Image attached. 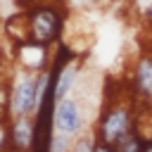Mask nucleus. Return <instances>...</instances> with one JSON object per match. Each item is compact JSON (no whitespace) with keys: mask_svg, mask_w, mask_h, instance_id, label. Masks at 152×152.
I'll return each mask as SVG.
<instances>
[{"mask_svg":"<svg viewBox=\"0 0 152 152\" xmlns=\"http://www.w3.org/2000/svg\"><path fill=\"white\" fill-rule=\"evenodd\" d=\"M52 121H55V131L66 133L71 138H78L86 131V114L81 109V102L76 97H69V95L55 104Z\"/></svg>","mask_w":152,"mask_h":152,"instance_id":"obj_5","label":"nucleus"},{"mask_svg":"<svg viewBox=\"0 0 152 152\" xmlns=\"http://www.w3.org/2000/svg\"><path fill=\"white\" fill-rule=\"evenodd\" d=\"M95 145V135H78L71 145V152H93Z\"/></svg>","mask_w":152,"mask_h":152,"instance_id":"obj_11","label":"nucleus"},{"mask_svg":"<svg viewBox=\"0 0 152 152\" xmlns=\"http://www.w3.org/2000/svg\"><path fill=\"white\" fill-rule=\"evenodd\" d=\"M10 147V119H0V152H7Z\"/></svg>","mask_w":152,"mask_h":152,"instance_id":"obj_12","label":"nucleus"},{"mask_svg":"<svg viewBox=\"0 0 152 152\" xmlns=\"http://www.w3.org/2000/svg\"><path fill=\"white\" fill-rule=\"evenodd\" d=\"M142 21H147V24H152V2L142 10Z\"/></svg>","mask_w":152,"mask_h":152,"instance_id":"obj_14","label":"nucleus"},{"mask_svg":"<svg viewBox=\"0 0 152 152\" xmlns=\"http://www.w3.org/2000/svg\"><path fill=\"white\" fill-rule=\"evenodd\" d=\"M133 93L142 102H152V55H142L133 69Z\"/></svg>","mask_w":152,"mask_h":152,"instance_id":"obj_7","label":"nucleus"},{"mask_svg":"<svg viewBox=\"0 0 152 152\" xmlns=\"http://www.w3.org/2000/svg\"><path fill=\"white\" fill-rule=\"evenodd\" d=\"M135 128V104L128 102H109L97 119L95 138L109 145H116L124 135Z\"/></svg>","mask_w":152,"mask_h":152,"instance_id":"obj_2","label":"nucleus"},{"mask_svg":"<svg viewBox=\"0 0 152 152\" xmlns=\"http://www.w3.org/2000/svg\"><path fill=\"white\" fill-rule=\"evenodd\" d=\"M74 140H76V138H71V135H66V133L55 131V133H52V140H50V152H71Z\"/></svg>","mask_w":152,"mask_h":152,"instance_id":"obj_10","label":"nucleus"},{"mask_svg":"<svg viewBox=\"0 0 152 152\" xmlns=\"http://www.w3.org/2000/svg\"><path fill=\"white\" fill-rule=\"evenodd\" d=\"M36 138V119L33 116H12L10 119V142L14 150L31 152Z\"/></svg>","mask_w":152,"mask_h":152,"instance_id":"obj_6","label":"nucleus"},{"mask_svg":"<svg viewBox=\"0 0 152 152\" xmlns=\"http://www.w3.org/2000/svg\"><path fill=\"white\" fill-rule=\"evenodd\" d=\"M26 14H28V38L50 48H55L64 38V28L69 21L64 2H57V0L40 2L26 10Z\"/></svg>","mask_w":152,"mask_h":152,"instance_id":"obj_1","label":"nucleus"},{"mask_svg":"<svg viewBox=\"0 0 152 152\" xmlns=\"http://www.w3.org/2000/svg\"><path fill=\"white\" fill-rule=\"evenodd\" d=\"M36 81L38 74L19 71L12 81V116H36L38 112V97H36Z\"/></svg>","mask_w":152,"mask_h":152,"instance_id":"obj_3","label":"nucleus"},{"mask_svg":"<svg viewBox=\"0 0 152 152\" xmlns=\"http://www.w3.org/2000/svg\"><path fill=\"white\" fill-rule=\"evenodd\" d=\"M52 52H55V48L43 45V43L33 40V38L14 43V59H17L19 69L31 71V74L48 71L50 64H52Z\"/></svg>","mask_w":152,"mask_h":152,"instance_id":"obj_4","label":"nucleus"},{"mask_svg":"<svg viewBox=\"0 0 152 152\" xmlns=\"http://www.w3.org/2000/svg\"><path fill=\"white\" fill-rule=\"evenodd\" d=\"M12 81H0V119H12Z\"/></svg>","mask_w":152,"mask_h":152,"instance_id":"obj_9","label":"nucleus"},{"mask_svg":"<svg viewBox=\"0 0 152 152\" xmlns=\"http://www.w3.org/2000/svg\"><path fill=\"white\" fill-rule=\"evenodd\" d=\"M142 152H152V138L142 142Z\"/></svg>","mask_w":152,"mask_h":152,"instance_id":"obj_15","label":"nucleus"},{"mask_svg":"<svg viewBox=\"0 0 152 152\" xmlns=\"http://www.w3.org/2000/svg\"><path fill=\"white\" fill-rule=\"evenodd\" d=\"M93 152H116V150H114V145H109V142H102V140H97V138H95Z\"/></svg>","mask_w":152,"mask_h":152,"instance_id":"obj_13","label":"nucleus"},{"mask_svg":"<svg viewBox=\"0 0 152 152\" xmlns=\"http://www.w3.org/2000/svg\"><path fill=\"white\" fill-rule=\"evenodd\" d=\"M7 152H21V150H14V147H10V150H7Z\"/></svg>","mask_w":152,"mask_h":152,"instance_id":"obj_16","label":"nucleus"},{"mask_svg":"<svg viewBox=\"0 0 152 152\" xmlns=\"http://www.w3.org/2000/svg\"><path fill=\"white\" fill-rule=\"evenodd\" d=\"M142 142H145L142 135L133 128L128 135H124V138L114 145V150H116V152H142Z\"/></svg>","mask_w":152,"mask_h":152,"instance_id":"obj_8","label":"nucleus"}]
</instances>
